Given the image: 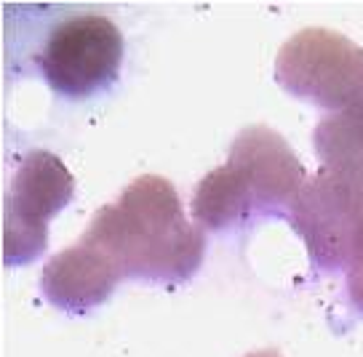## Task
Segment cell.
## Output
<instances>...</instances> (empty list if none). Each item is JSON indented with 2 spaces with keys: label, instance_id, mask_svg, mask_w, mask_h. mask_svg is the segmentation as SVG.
I'll return each instance as SVG.
<instances>
[{
  "label": "cell",
  "instance_id": "6da1fadb",
  "mask_svg": "<svg viewBox=\"0 0 363 357\" xmlns=\"http://www.w3.org/2000/svg\"><path fill=\"white\" fill-rule=\"evenodd\" d=\"M83 243L110 259L121 278H190L203 256V237L187 224L171 181L160 176L131 181L121 200L94 216Z\"/></svg>",
  "mask_w": 363,
  "mask_h": 357
},
{
  "label": "cell",
  "instance_id": "7a4b0ae2",
  "mask_svg": "<svg viewBox=\"0 0 363 357\" xmlns=\"http://www.w3.org/2000/svg\"><path fill=\"white\" fill-rule=\"evenodd\" d=\"M289 219L305 240L313 267L350 269L363 251V181L320 168L305 181Z\"/></svg>",
  "mask_w": 363,
  "mask_h": 357
},
{
  "label": "cell",
  "instance_id": "3957f363",
  "mask_svg": "<svg viewBox=\"0 0 363 357\" xmlns=\"http://www.w3.org/2000/svg\"><path fill=\"white\" fill-rule=\"evenodd\" d=\"M278 83L299 99L340 112L363 104V51L331 30H302L278 54Z\"/></svg>",
  "mask_w": 363,
  "mask_h": 357
},
{
  "label": "cell",
  "instance_id": "277c9868",
  "mask_svg": "<svg viewBox=\"0 0 363 357\" xmlns=\"http://www.w3.org/2000/svg\"><path fill=\"white\" fill-rule=\"evenodd\" d=\"M121 62L123 35L102 13L62 19L48 33L38 59L45 83L69 99H83L110 86Z\"/></svg>",
  "mask_w": 363,
  "mask_h": 357
},
{
  "label": "cell",
  "instance_id": "5b68a950",
  "mask_svg": "<svg viewBox=\"0 0 363 357\" xmlns=\"http://www.w3.org/2000/svg\"><path fill=\"white\" fill-rule=\"evenodd\" d=\"M75 181L51 152H33L24 160L6 200V264H24L45 248V224L72 198Z\"/></svg>",
  "mask_w": 363,
  "mask_h": 357
},
{
  "label": "cell",
  "instance_id": "8992f818",
  "mask_svg": "<svg viewBox=\"0 0 363 357\" xmlns=\"http://www.w3.org/2000/svg\"><path fill=\"white\" fill-rule=\"evenodd\" d=\"M230 166L246 178L259 211H286L291 213L299 192L305 187V168L296 160L275 131L254 125L235 139L230 152Z\"/></svg>",
  "mask_w": 363,
  "mask_h": 357
},
{
  "label": "cell",
  "instance_id": "52a82bcc",
  "mask_svg": "<svg viewBox=\"0 0 363 357\" xmlns=\"http://www.w3.org/2000/svg\"><path fill=\"white\" fill-rule=\"evenodd\" d=\"M118 280L121 272L113 261L83 240L54 256L43 269L45 296L72 312L104 302Z\"/></svg>",
  "mask_w": 363,
  "mask_h": 357
},
{
  "label": "cell",
  "instance_id": "ba28073f",
  "mask_svg": "<svg viewBox=\"0 0 363 357\" xmlns=\"http://www.w3.org/2000/svg\"><path fill=\"white\" fill-rule=\"evenodd\" d=\"M254 198L235 166H222L211 171L198 184L193 198V213L201 227L208 230H227L235 222L246 219L254 211Z\"/></svg>",
  "mask_w": 363,
  "mask_h": 357
},
{
  "label": "cell",
  "instance_id": "9c48e42d",
  "mask_svg": "<svg viewBox=\"0 0 363 357\" xmlns=\"http://www.w3.org/2000/svg\"><path fill=\"white\" fill-rule=\"evenodd\" d=\"M313 139L320 168L363 181V104L326 115Z\"/></svg>",
  "mask_w": 363,
  "mask_h": 357
},
{
  "label": "cell",
  "instance_id": "30bf717a",
  "mask_svg": "<svg viewBox=\"0 0 363 357\" xmlns=\"http://www.w3.org/2000/svg\"><path fill=\"white\" fill-rule=\"evenodd\" d=\"M347 288H350L352 304L363 312V251L347 269Z\"/></svg>",
  "mask_w": 363,
  "mask_h": 357
},
{
  "label": "cell",
  "instance_id": "8fae6325",
  "mask_svg": "<svg viewBox=\"0 0 363 357\" xmlns=\"http://www.w3.org/2000/svg\"><path fill=\"white\" fill-rule=\"evenodd\" d=\"M251 357H278L275 352H259V355H251Z\"/></svg>",
  "mask_w": 363,
  "mask_h": 357
}]
</instances>
